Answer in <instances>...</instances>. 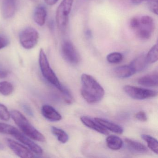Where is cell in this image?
Listing matches in <instances>:
<instances>
[{
    "mask_svg": "<svg viewBox=\"0 0 158 158\" xmlns=\"http://www.w3.org/2000/svg\"><path fill=\"white\" fill-rule=\"evenodd\" d=\"M16 0H3L2 5V13L5 19L11 18L15 14Z\"/></svg>",
    "mask_w": 158,
    "mask_h": 158,
    "instance_id": "11",
    "label": "cell"
},
{
    "mask_svg": "<svg viewBox=\"0 0 158 158\" xmlns=\"http://www.w3.org/2000/svg\"><path fill=\"white\" fill-rule=\"evenodd\" d=\"M41 112L43 116L49 121L57 122L61 120V115L50 105H43L41 108Z\"/></svg>",
    "mask_w": 158,
    "mask_h": 158,
    "instance_id": "12",
    "label": "cell"
},
{
    "mask_svg": "<svg viewBox=\"0 0 158 158\" xmlns=\"http://www.w3.org/2000/svg\"><path fill=\"white\" fill-rule=\"evenodd\" d=\"M81 95L89 103L94 104L102 100L105 94L103 87L90 75L83 74L81 76Z\"/></svg>",
    "mask_w": 158,
    "mask_h": 158,
    "instance_id": "1",
    "label": "cell"
},
{
    "mask_svg": "<svg viewBox=\"0 0 158 158\" xmlns=\"http://www.w3.org/2000/svg\"><path fill=\"white\" fill-rule=\"evenodd\" d=\"M62 56L65 61L72 65L78 64L81 60L79 53L71 41L65 40L61 48Z\"/></svg>",
    "mask_w": 158,
    "mask_h": 158,
    "instance_id": "6",
    "label": "cell"
},
{
    "mask_svg": "<svg viewBox=\"0 0 158 158\" xmlns=\"http://www.w3.org/2000/svg\"><path fill=\"white\" fill-rule=\"evenodd\" d=\"M132 2L134 4H139L141 3L144 0H131Z\"/></svg>",
    "mask_w": 158,
    "mask_h": 158,
    "instance_id": "35",
    "label": "cell"
},
{
    "mask_svg": "<svg viewBox=\"0 0 158 158\" xmlns=\"http://www.w3.org/2000/svg\"><path fill=\"white\" fill-rule=\"evenodd\" d=\"M80 120L85 126L90 129H93L103 135H108L109 134V132L106 128L99 124L96 121L95 122V121H93L89 117L86 116H81Z\"/></svg>",
    "mask_w": 158,
    "mask_h": 158,
    "instance_id": "13",
    "label": "cell"
},
{
    "mask_svg": "<svg viewBox=\"0 0 158 158\" xmlns=\"http://www.w3.org/2000/svg\"><path fill=\"white\" fill-rule=\"evenodd\" d=\"M123 57L121 53L114 52L110 53L107 56V60L111 64L119 63L123 61Z\"/></svg>",
    "mask_w": 158,
    "mask_h": 158,
    "instance_id": "25",
    "label": "cell"
},
{
    "mask_svg": "<svg viewBox=\"0 0 158 158\" xmlns=\"http://www.w3.org/2000/svg\"><path fill=\"white\" fill-rule=\"evenodd\" d=\"M12 135L23 144L27 146L36 154L38 155H42L43 154V149L39 145L36 144L27 136L21 133L18 129H16Z\"/></svg>",
    "mask_w": 158,
    "mask_h": 158,
    "instance_id": "10",
    "label": "cell"
},
{
    "mask_svg": "<svg viewBox=\"0 0 158 158\" xmlns=\"http://www.w3.org/2000/svg\"><path fill=\"white\" fill-rule=\"evenodd\" d=\"M148 64V63L147 61L146 56L143 55L139 56L133 60L130 63V65L132 66L135 73H137L143 71L146 68Z\"/></svg>",
    "mask_w": 158,
    "mask_h": 158,
    "instance_id": "18",
    "label": "cell"
},
{
    "mask_svg": "<svg viewBox=\"0 0 158 158\" xmlns=\"http://www.w3.org/2000/svg\"><path fill=\"white\" fill-rule=\"evenodd\" d=\"M60 91L62 93L64 100L66 103L69 104L73 103V98L70 91L66 87L63 85Z\"/></svg>",
    "mask_w": 158,
    "mask_h": 158,
    "instance_id": "28",
    "label": "cell"
},
{
    "mask_svg": "<svg viewBox=\"0 0 158 158\" xmlns=\"http://www.w3.org/2000/svg\"><path fill=\"white\" fill-rule=\"evenodd\" d=\"M51 131L52 134L57 137L58 140L62 143L64 144L68 141V135L62 129L53 126L52 127Z\"/></svg>",
    "mask_w": 158,
    "mask_h": 158,
    "instance_id": "22",
    "label": "cell"
},
{
    "mask_svg": "<svg viewBox=\"0 0 158 158\" xmlns=\"http://www.w3.org/2000/svg\"><path fill=\"white\" fill-rule=\"evenodd\" d=\"M3 149V146L1 144H0V150H2Z\"/></svg>",
    "mask_w": 158,
    "mask_h": 158,
    "instance_id": "36",
    "label": "cell"
},
{
    "mask_svg": "<svg viewBox=\"0 0 158 158\" xmlns=\"http://www.w3.org/2000/svg\"><path fill=\"white\" fill-rule=\"evenodd\" d=\"M94 120L98 123L106 128L107 130L108 129L114 133L119 135L123 134V129L122 127L112 122L101 118H95Z\"/></svg>",
    "mask_w": 158,
    "mask_h": 158,
    "instance_id": "14",
    "label": "cell"
},
{
    "mask_svg": "<svg viewBox=\"0 0 158 158\" xmlns=\"http://www.w3.org/2000/svg\"><path fill=\"white\" fill-rule=\"evenodd\" d=\"M9 44V40L5 37L0 35V49L7 47Z\"/></svg>",
    "mask_w": 158,
    "mask_h": 158,
    "instance_id": "31",
    "label": "cell"
},
{
    "mask_svg": "<svg viewBox=\"0 0 158 158\" xmlns=\"http://www.w3.org/2000/svg\"><path fill=\"white\" fill-rule=\"evenodd\" d=\"M149 10L155 15H158V0L147 2Z\"/></svg>",
    "mask_w": 158,
    "mask_h": 158,
    "instance_id": "29",
    "label": "cell"
},
{
    "mask_svg": "<svg viewBox=\"0 0 158 158\" xmlns=\"http://www.w3.org/2000/svg\"><path fill=\"white\" fill-rule=\"evenodd\" d=\"M6 142L9 148L16 155L21 158H31L34 157V154L30 150L22 144L11 139H6Z\"/></svg>",
    "mask_w": 158,
    "mask_h": 158,
    "instance_id": "9",
    "label": "cell"
},
{
    "mask_svg": "<svg viewBox=\"0 0 158 158\" xmlns=\"http://www.w3.org/2000/svg\"><path fill=\"white\" fill-rule=\"evenodd\" d=\"M16 129L17 128L10 125L0 123V133L12 135Z\"/></svg>",
    "mask_w": 158,
    "mask_h": 158,
    "instance_id": "26",
    "label": "cell"
},
{
    "mask_svg": "<svg viewBox=\"0 0 158 158\" xmlns=\"http://www.w3.org/2000/svg\"><path fill=\"white\" fill-rule=\"evenodd\" d=\"M74 1V0H62L57 9L56 14V24L61 32H64L67 28L69 15Z\"/></svg>",
    "mask_w": 158,
    "mask_h": 158,
    "instance_id": "4",
    "label": "cell"
},
{
    "mask_svg": "<svg viewBox=\"0 0 158 158\" xmlns=\"http://www.w3.org/2000/svg\"><path fill=\"white\" fill-rule=\"evenodd\" d=\"M138 26L134 30L136 36L142 40L150 38L155 28L154 21L148 15L139 16Z\"/></svg>",
    "mask_w": 158,
    "mask_h": 158,
    "instance_id": "5",
    "label": "cell"
},
{
    "mask_svg": "<svg viewBox=\"0 0 158 158\" xmlns=\"http://www.w3.org/2000/svg\"><path fill=\"white\" fill-rule=\"evenodd\" d=\"M158 44L154 45L150 49L146 55V59L148 64H152L158 60Z\"/></svg>",
    "mask_w": 158,
    "mask_h": 158,
    "instance_id": "23",
    "label": "cell"
},
{
    "mask_svg": "<svg viewBox=\"0 0 158 158\" xmlns=\"http://www.w3.org/2000/svg\"><path fill=\"white\" fill-rule=\"evenodd\" d=\"M39 64L40 70L44 78L60 91L63 85L50 67L46 53L42 49L40 51Z\"/></svg>",
    "mask_w": 158,
    "mask_h": 158,
    "instance_id": "3",
    "label": "cell"
},
{
    "mask_svg": "<svg viewBox=\"0 0 158 158\" xmlns=\"http://www.w3.org/2000/svg\"><path fill=\"white\" fill-rule=\"evenodd\" d=\"M10 113L5 105L0 103V119L3 121H9L10 118Z\"/></svg>",
    "mask_w": 158,
    "mask_h": 158,
    "instance_id": "27",
    "label": "cell"
},
{
    "mask_svg": "<svg viewBox=\"0 0 158 158\" xmlns=\"http://www.w3.org/2000/svg\"><path fill=\"white\" fill-rule=\"evenodd\" d=\"M14 88L12 84L7 81L0 82V93L3 96H8L13 92Z\"/></svg>",
    "mask_w": 158,
    "mask_h": 158,
    "instance_id": "24",
    "label": "cell"
},
{
    "mask_svg": "<svg viewBox=\"0 0 158 158\" xmlns=\"http://www.w3.org/2000/svg\"><path fill=\"white\" fill-rule=\"evenodd\" d=\"M114 74L120 78H128L135 73V72L132 66L125 65L118 66L113 70Z\"/></svg>",
    "mask_w": 158,
    "mask_h": 158,
    "instance_id": "15",
    "label": "cell"
},
{
    "mask_svg": "<svg viewBox=\"0 0 158 158\" xmlns=\"http://www.w3.org/2000/svg\"><path fill=\"white\" fill-rule=\"evenodd\" d=\"M107 146L113 150H118L122 148L123 145V140L119 137L115 135H110L106 139Z\"/></svg>",
    "mask_w": 158,
    "mask_h": 158,
    "instance_id": "19",
    "label": "cell"
},
{
    "mask_svg": "<svg viewBox=\"0 0 158 158\" xmlns=\"http://www.w3.org/2000/svg\"><path fill=\"white\" fill-rule=\"evenodd\" d=\"M39 38L38 32L35 28L31 27L24 29L19 35L20 43L26 49L34 48L37 44Z\"/></svg>",
    "mask_w": 158,
    "mask_h": 158,
    "instance_id": "7",
    "label": "cell"
},
{
    "mask_svg": "<svg viewBox=\"0 0 158 158\" xmlns=\"http://www.w3.org/2000/svg\"><path fill=\"white\" fill-rule=\"evenodd\" d=\"M125 141L127 147L132 150L139 153H146L148 151V148L145 145L138 141L129 139H126Z\"/></svg>",
    "mask_w": 158,
    "mask_h": 158,
    "instance_id": "20",
    "label": "cell"
},
{
    "mask_svg": "<svg viewBox=\"0 0 158 158\" xmlns=\"http://www.w3.org/2000/svg\"><path fill=\"white\" fill-rule=\"evenodd\" d=\"M10 113L15 123L24 135L34 140L45 142L46 138L44 135L35 128L22 113L16 110H14Z\"/></svg>",
    "mask_w": 158,
    "mask_h": 158,
    "instance_id": "2",
    "label": "cell"
},
{
    "mask_svg": "<svg viewBox=\"0 0 158 158\" xmlns=\"http://www.w3.org/2000/svg\"><path fill=\"white\" fill-rule=\"evenodd\" d=\"M142 139H144L147 144L148 147L156 154L158 152V142L157 139L151 136L143 134L141 135Z\"/></svg>",
    "mask_w": 158,
    "mask_h": 158,
    "instance_id": "21",
    "label": "cell"
},
{
    "mask_svg": "<svg viewBox=\"0 0 158 158\" xmlns=\"http://www.w3.org/2000/svg\"><path fill=\"white\" fill-rule=\"evenodd\" d=\"M135 117L137 120L141 122H146L148 120L146 113L142 111L137 113L135 115Z\"/></svg>",
    "mask_w": 158,
    "mask_h": 158,
    "instance_id": "30",
    "label": "cell"
},
{
    "mask_svg": "<svg viewBox=\"0 0 158 158\" xmlns=\"http://www.w3.org/2000/svg\"><path fill=\"white\" fill-rule=\"evenodd\" d=\"M124 92L134 99L144 100L154 98L157 96V92L148 89L141 88L134 86L127 85L123 87Z\"/></svg>",
    "mask_w": 158,
    "mask_h": 158,
    "instance_id": "8",
    "label": "cell"
},
{
    "mask_svg": "<svg viewBox=\"0 0 158 158\" xmlns=\"http://www.w3.org/2000/svg\"><path fill=\"white\" fill-rule=\"evenodd\" d=\"M32 1L34 2H37L39 0H32Z\"/></svg>",
    "mask_w": 158,
    "mask_h": 158,
    "instance_id": "38",
    "label": "cell"
},
{
    "mask_svg": "<svg viewBox=\"0 0 158 158\" xmlns=\"http://www.w3.org/2000/svg\"><path fill=\"white\" fill-rule=\"evenodd\" d=\"M23 108L25 112L27 114H28V115L32 116L34 115V113H33L32 110H31V108H30L28 105H24L23 106Z\"/></svg>",
    "mask_w": 158,
    "mask_h": 158,
    "instance_id": "32",
    "label": "cell"
},
{
    "mask_svg": "<svg viewBox=\"0 0 158 158\" xmlns=\"http://www.w3.org/2000/svg\"><path fill=\"white\" fill-rule=\"evenodd\" d=\"M44 1L48 5L52 6V5H53L56 4L59 0H44Z\"/></svg>",
    "mask_w": 158,
    "mask_h": 158,
    "instance_id": "34",
    "label": "cell"
},
{
    "mask_svg": "<svg viewBox=\"0 0 158 158\" xmlns=\"http://www.w3.org/2000/svg\"><path fill=\"white\" fill-rule=\"evenodd\" d=\"M47 15L46 9L43 6H39L36 8L34 12V20L39 25L42 26L45 23Z\"/></svg>",
    "mask_w": 158,
    "mask_h": 158,
    "instance_id": "17",
    "label": "cell"
},
{
    "mask_svg": "<svg viewBox=\"0 0 158 158\" xmlns=\"http://www.w3.org/2000/svg\"><path fill=\"white\" fill-rule=\"evenodd\" d=\"M138 83L147 87H156L158 85V76L157 73L144 76L139 78Z\"/></svg>",
    "mask_w": 158,
    "mask_h": 158,
    "instance_id": "16",
    "label": "cell"
},
{
    "mask_svg": "<svg viewBox=\"0 0 158 158\" xmlns=\"http://www.w3.org/2000/svg\"><path fill=\"white\" fill-rule=\"evenodd\" d=\"M151 1H155V0H144V1L146 2Z\"/></svg>",
    "mask_w": 158,
    "mask_h": 158,
    "instance_id": "37",
    "label": "cell"
},
{
    "mask_svg": "<svg viewBox=\"0 0 158 158\" xmlns=\"http://www.w3.org/2000/svg\"><path fill=\"white\" fill-rule=\"evenodd\" d=\"M8 72L4 70H0V78H4L8 76Z\"/></svg>",
    "mask_w": 158,
    "mask_h": 158,
    "instance_id": "33",
    "label": "cell"
}]
</instances>
